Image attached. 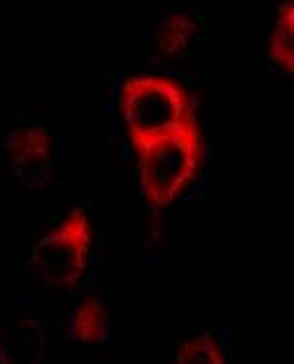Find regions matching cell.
Wrapping results in <instances>:
<instances>
[{
  "mask_svg": "<svg viewBox=\"0 0 294 364\" xmlns=\"http://www.w3.org/2000/svg\"><path fill=\"white\" fill-rule=\"evenodd\" d=\"M136 150L141 152L138 174L144 196L156 206H166L195 178L202 159V139L195 120Z\"/></svg>",
  "mask_w": 294,
  "mask_h": 364,
  "instance_id": "7a4b0ae2",
  "label": "cell"
},
{
  "mask_svg": "<svg viewBox=\"0 0 294 364\" xmlns=\"http://www.w3.org/2000/svg\"><path fill=\"white\" fill-rule=\"evenodd\" d=\"M293 16L294 2L293 0H284L283 4L278 6V11H276L273 28H271V38H268V54H271V58L278 66H283L288 76H293L294 73Z\"/></svg>",
  "mask_w": 294,
  "mask_h": 364,
  "instance_id": "277c9868",
  "label": "cell"
},
{
  "mask_svg": "<svg viewBox=\"0 0 294 364\" xmlns=\"http://www.w3.org/2000/svg\"><path fill=\"white\" fill-rule=\"evenodd\" d=\"M122 117L134 149L195 122L186 90L168 76H132L122 86Z\"/></svg>",
  "mask_w": 294,
  "mask_h": 364,
  "instance_id": "6da1fadb",
  "label": "cell"
},
{
  "mask_svg": "<svg viewBox=\"0 0 294 364\" xmlns=\"http://www.w3.org/2000/svg\"><path fill=\"white\" fill-rule=\"evenodd\" d=\"M92 248V225L87 210L75 208L33 248L31 267L53 287L68 289L82 279Z\"/></svg>",
  "mask_w": 294,
  "mask_h": 364,
  "instance_id": "3957f363",
  "label": "cell"
},
{
  "mask_svg": "<svg viewBox=\"0 0 294 364\" xmlns=\"http://www.w3.org/2000/svg\"><path fill=\"white\" fill-rule=\"evenodd\" d=\"M107 312L98 299H87L72 316V334L82 343H97L104 336Z\"/></svg>",
  "mask_w": 294,
  "mask_h": 364,
  "instance_id": "5b68a950",
  "label": "cell"
},
{
  "mask_svg": "<svg viewBox=\"0 0 294 364\" xmlns=\"http://www.w3.org/2000/svg\"><path fill=\"white\" fill-rule=\"evenodd\" d=\"M12 156L14 161L22 162L24 166L26 164H36V162H43L48 152H50V144H48V134L38 127L33 129H26L18 132L11 144Z\"/></svg>",
  "mask_w": 294,
  "mask_h": 364,
  "instance_id": "8992f818",
  "label": "cell"
},
{
  "mask_svg": "<svg viewBox=\"0 0 294 364\" xmlns=\"http://www.w3.org/2000/svg\"><path fill=\"white\" fill-rule=\"evenodd\" d=\"M178 363H224V354L218 343L208 334H198L192 341H186L176 350Z\"/></svg>",
  "mask_w": 294,
  "mask_h": 364,
  "instance_id": "52a82bcc",
  "label": "cell"
}]
</instances>
